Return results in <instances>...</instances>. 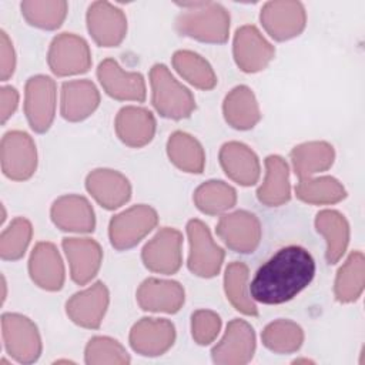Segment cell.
<instances>
[{
    "label": "cell",
    "mask_w": 365,
    "mask_h": 365,
    "mask_svg": "<svg viewBox=\"0 0 365 365\" xmlns=\"http://www.w3.org/2000/svg\"><path fill=\"white\" fill-rule=\"evenodd\" d=\"M182 235L178 230L161 228L143 248L141 258L153 272L171 275L175 274L182 262Z\"/></svg>",
    "instance_id": "8fae6325"
},
{
    "label": "cell",
    "mask_w": 365,
    "mask_h": 365,
    "mask_svg": "<svg viewBox=\"0 0 365 365\" xmlns=\"http://www.w3.org/2000/svg\"><path fill=\"white\" fill-rule=\"evenodd\" d=\"M131 348L144 356H158L167 352L175 341V328L164 318H141L130 331Z\"/></svg>",
    "instance_id": "2e32d148"
},
{
    "label": "cell",
    "mask_w": 365,
    "mask_h": 365,
    "mask_svg": "<svg viewBox=\"0 0 365 365\" xmlns=\"http://www.w3.org/2000/svg\"><path fill=\"white\" fill-rule=\"evenodd\" d=\"M255 352V332L242 319L228 322L221 341L212 348V361L218 365H244L250 362Z\"/></svg>",
    "instance_id": "4fadbf2b"
},
{
    "label": "cell",
    "mask_w": 365,
    "mask_h": 365,
    "mask_svg": "<svg viewBox=\"0 0 365 365\" xmlns=\"http://www.w3.org/2000/svg\"><path fill=\"white\" fill-rule=\"evenodd\" d=\"M29 274L36 285L46 291H58L64 284V265L56 245L38 242L29 259Z\"/></svg>",
    "instance_id": "603a6c76"
},
{
    "label": "cell",
    "mask_w": 365,
    "mask_h": 365,
    "mask_svg": "<svg viewBox=\"0 0 365 365\" xmlns=\"http://www.w3.org/2000/svg\"><path fill=\"white\" fill-rule=\"evenodd\" d=\"M47 63L58 77L83 74L91 67V51L83 37L73 33H61L50 44Z\"/></svg>",
    "instance_id": "8992f818"
},
{
    "label": "cell",
    "mask_w": 365,
    "mask_h": 365,
    "mask_svg": "<svg viewBox=\"0 0 365 365\" xmlns=\"http://www.w3.org/2000/svg\"><path fill=\"white\" fill-rule=\"evenodd\" d=\"M365 284V258L361 251H352L336 272L334 292L339 302L356 301Z\"/></svg>",
    "instance_id": "1f68e13d"
},
{
    "label": "cell",
    "mask_w": 365,
    "mask_h": 365,
    "mask_svg": "<svg viewBox=\"0 0 365 365\" xmlns=\"http://www.w3.org/2000/svg\"><path fill=\"white\" fill-rule=\"evenodd\" d=\"M87 29L101 47L118 46L127 33V19L121 9L108 1H94L87 10Z\"/></svg>",
    "instance_id": "5bb4252c"
},
{
    "label": "cell",
    "mask_w": 365,
    "mask_h": 365,
    "mask_svg": "<svg viewBox=\"0 0 365 365\" xmlns=\"http://www.w3.org/2000/svg\"><path fill=\"white\" fill-rule=\"evenodd\" d=\"M295 194L301 201L314 205L335 204L346 197L344 185L329 175L299 180L295 185Z\"/></svg>",
    "instance_id": "e575fe53"
},
{
    "label": "cell",
    "mask_w": 365,
    "mask_h": 365,
    "mask_svg": "<svg viewBox=\"0 0 365 365\" xmlns=\"http://www.w3.org/2000/svg\"><path fill=\"white\" fill-rule=\"evenodd\" d=\"M259 20L274 40L285 41L302 33L307 24V13L299 1H268L261 9Z\"/></svg>",
    "instance_id": "30bf717a"
},
{
    "label": "cell",
    "mask_w": 365,
    "mask_h": 365,
    "mask_svg": "<svg viewBox=\"0 0 365 365\" xmlns=\"http://www.w3.org/2000/svg\"><path fill=\"white\" fill-rule=\"evenodd\" d=\"M0 56H1L0 57V64H1L0 76H1V80L6 81L14 73L16 54H14V48H13V44H11L9 36L3 30L0 31Z\"/></svg>",
    "instance_id": "b9f144b4"
},
{
    "label": "cell",
    "mask_w": 365,
    "mask_h": 365,
    "mask_svg": "<svg viewBox=\"0 0 365 365\" xmlns=\"http://www.w3.org/2000/svg\"><path fill=\"white\" fill-rule=\"evenodd\" d=\"M222 113L225 121L237 130H250L261 118L257 98L247 86H237L225 96Z\"/></svg>",
    "instance_id": "83f0119b"
},
{
    "label": "cell",
    "mask_w": 365,
    "mask_h": 365,
    "mask_svg": "<svg viewBox=\"0 0 365 365\" xmlns=\"http://www.w3.org/2000/svg\"><path fill=\"white\" fill-rule=\"evenodd\" d=\"M84 359L88 365H124L130 362V355L118 341L110 336H94L86 346Z\"/></svg>",
    "instance_id": "ab89813d"
},
{
    "label": "cell",
    "mask_w": 365,
    "mask_h": 365,
    "mask_svg": "<svg viewBox=\"0 0 365 365\" xmlns=\"http://www.w3.org/2000/svg\"><path fill=\"white\" fill-rule=\"evenodd\" d=\"M221 329V318L208 309H198L191 317V334L198 345L211 344Z\"/></svg>",
    "instance_id": "60d3db41"
},
{
    "label": "cell",
    "mask_w": 365,
    "mask_h": 365,
    "mask_svg": "<svg viewBox=\"0 0 365 365\" xmlns=\"http://www.w3.org/2000/svg\"><path fill=\"white\" fill-rule=\"evenodd\" d=\"M315 228L325 238V258L328 264H336L346 251L349 242V224L335 210H322L315 217Z\"/></svg>",
    "instance_id": "f1b7e54d"
},
{
    "label": "cell",
    "mask_w": 365,
    "mask_h": 365,
    "mask_svg": "<svg viewBox=\"0 0 365 365\" xmlns=\"http://www.w3.org/2000/svg\"><path fill=\"white\" fill-rule=\"evenodd\" d=\"M97 77L104 91L120 101H144L145 83L140 73L124 71L114 58H106L98 64Z\"/></svg>",
    "instance_id": "ac0fdd59"
},
{
    "label": "cell",
    "mask_w": 365,
    "mask_h": 365,
    "mask_svg": "<svg viewBox=\"0 0 365 365\" xmlns=\"http://www.w3.org/2000/svg\"><path fill=\"white\" fill-rule=\"evenodd\" d=\"M118 138L128 147L140 148L148 144L155 133V118L147 108L123 107L114 121Z\"/></svg>",
    "instance_id": "d4e9b609"
},
{
    "label": "cell",
    "mask_w": 365,
    "mask_h": 365,
    "mask_svg": "<svg viewBox=\"0 0 365 365\" xmlns=\"http://www.w3.org/2000/svg\"><path fill=\"white\" fill-rule=\"evenodd\" d=\"M167 154L170 161L185 173L201 174L205 165V153L202 145L188 133L175 131L167 141Z\"/></svg>",
    "instance_id": "4dcf8cb0"
},
{
    "label": "cell",
    "mask_w": 365,
    "mask_h": 365,
    "mask_svg": "<svg viewBox=\"0 0 365 365\" xmlns=\"http://www.w3.org/2000/svg\"><path fill=\"white\" fill-rule=\"evenodd\" d=\"M61 244L70 264L71 279L86 285L100 269L103 261L100 244L91 238H64Z\"/></svg>",
    "instance_id": "ffe728a7"
},
{
    "label": "cell",
    "mask_w": 365,
    "mask_h": 365,
    "mask_svg": "<svg viewBox=\"0 0 365 365\" xmlns=\"http://www.w3.org/2000/svg\"><path fill=\"white\" fill-rule=\"evenodd\" d=\"M220 164L228 178L240 185H254L259 178L261 168L258 157L242 143H225L220 150Z\"/></svg>",
    "instance_id": "cb8c5ba5"
},
{
    "label": "cell",
    "mask_w": 365,
    "mask_h": 365,
    "mask_svg": "<svg viewBox=\"0 0 365 365\" xmlns=\"http://www.w3.org/2000/svg\"><path fill=\"white\" fill-rule=\"evenodd\" d=\"M51 221L63 231L91 232L96 227L94 210L87 198L81 195H63L57 198L50 210Z\"/></svg>",
    "instance_id": "7402d4cb"
},
{
    "label": "cell",
    "mask_w": 365,
    "mask_h": 365,
    "mask_svg": "<svg viewBox=\"0 0 365 365\" xmlns=\"http://www.w3.org/2000/svg\"><path fill=\"white\" fill-rule=\"evenodd\" d=\"M100 104V93L90 80H71L61 86L60 111L67 121H81Z\"/></svg>",
    "instance_id": "484cf974"
},
{
    "label": "cell",
    "mask_w": 365,
    "mask_h": 365,
    "mask_svg": "<svg viewBox=\"0 0 365 365\" xmlns=\"http://www.w3.org/2000/svg\"><path fill=\"white\" fill-rule=\"evenodd\" d=\"M184 299V288L177 281L147 278L137 289V302L144 311L175 314Z\"/></svg>",
    "instance_id": "44dd1931"
},
{
    "label": "cell",
    "mask_w": 365,
    "mask_h": 365,
    "mask_svg": "<svg viewBox=\"0 0 365 365\" xmlns=\"http://www.w3.org/2000/svg\"><path fill=\"white\" fill-rule=\"evenodd\" d=\"M86 188L106 210H115L131 197L130 181L121 173L110 168L93 170L86 178Z\"/></svg>",
    "instance_id": "d6986e66"
},
{
    "label": "cell",
    "mask_w": 365,
    "mask_h": 365,
    "mask_svg": "<svg viewBox=\"0 0 365 365\" xmlns=\"http://www.w3.org/2000/svg\"><path fill=\"white\" fill-rule=\"evenodd\" d=\"M20 9L29 24L43 30H56L64 21L68 4L64 0H24Z\"/></svg>",
    "instance_id": "8d00e7d4"
},
{
    "label": "cell",
    "mask_w": 365,
    "mask_h": 365,
    "mask_svg": "<svg viewBox=\"0 0 365 365\" xmlns=\"http://www.w3.org/2000/svg\"><path fill=\"white\" fill-rule=\"evenodd\" d=\"M1 335L9 355L20 364H33L41 354V338L36 324L21 314H3Z\"/></svg>",
    "instance_id": "277c9868"
},
{
    "label": "cell",
    "mask_w": 365,
    "mask_h": 365,
    "mask_svg": "<svg viewBox=\"0 0 365 365\" xmlns=\"http://www.w3.org/2000/svg\"><path fill=\"white\" fill-rule=\"evenodd\" d=\"M248 267L244 262L234 261L228 264L224 274V289L231 305L244 315H258V308L248 292Z\"/></svg>",
    "instance_id": "d6a6232c"
},
{
    "label": "cell",
    "mask_w": 365,
    "mask_h": 365,
    "mask_svg": "<svg viewBox=\"0 0 365 365\" xmlns=\"http://www.w3.org/2000/svg\"><path fill=\"white\" fill-rule=\"evenodd\" d=\"M1 97V123L4 124L16 111L19 104V93L11 86H4L0 90Z\"/></svg>",
    "instance_id": "7bdbcfd3"
},
{
    "label": "cell",
    "mask_w": 365,
    "mask_h": 365,
    "mask_svg": "<svg viewBox=\"0 0 365 365\" xmlns=\"http://www.w3.org/2000/svg\"><path fill=\"white\" fill-rule=\"evenodd\" d=\"M173 66L182 78L197 88L211 90L217 84V76L210 63L194 51H175L173 56Z\"/></svg>",
    "instance_id": "836d02e7"
},
{
    "label": "cell",
    "mask_w": 365,
    "mask_h": 365,
    "mask_svg": "<svg viewBox=\"0 0 365 365\" xmlns=\"http://www.w3.org/2000/svg\"><path fill=\"white\" fill-rule=\"evenodd\" d=\"M182 10L175 19L181 36L204 43H225L230 34V13L214 1L177 3Z\"/></svg>",
    "instance_id": "7a4b0ae2"
},
{
    "label": "cell",
    "mask_w": 365,
    "mask_h": 365,
    "mask_svg": "<svg viewBox=\"0 0 365 365\" xmlns=\"http://www.w3.org/2000/svg\"><path fill=\"white\" fill-rule=\"evenodd\" d=\"M33 235V227L29 220L23 217L14 218L10 225L1 232L0 237V255L3 259L16 261L20 259Z\"/></svg>",
    "instance_id": "f35d334b"
},
{
    "label": "cell",
    "mask_w": 365,
    "mask_h": 365,
    "mask_svg": "<svg viewBox=\"0 0 365 365\" xmlns=\"http://www.w3.org/2000/svg\"><path fill=\"white\" fill-rule=\"evenodd\" d=\"M1 170L14 181L29 180L37 168V150L33 138L19 130L9 131L1 138Z\"/></svg>",
    "instance_id": "9c48e42d"
},
{
    "label": "cell",
    "mask_w": 365,
    "mask_h": 365,
    "mask_svg": "<svg viewBox=\"0 0 365 365\" xmlns=\"http://www.w3.org/2000/svg\"><path fill=\"white\" fill-rule=\"evenodd\" d=\"M215 231L230 250L241 254L254 252L261 240L259 220L244 210L222 215Z\"/></svg>",
    "instance_id": "7c38bea8"
},
{
    "label": "cell",
    "mask_w": 365,
    "mask_h": 365,
    "mask_svg": "<svg viewBox=\"0 0 365 365\" xmlns=\"http://www.w3.org/2000/svg\"><path fill=\"white\" fill-rule=\"evenodd\" d=\"M157 222L158 215L153 207L134 205L111 218L108 225L110 242L117 250H128L151 232Z\"/></svg>",
    "instance_id": "5b68a950"
},
{
    "label": "cell",
    "mask_w": 365,
    "mask_h": 365,
    "mask_svg": "<svg viewBox=\"0 0 365 365\" xmlns=\"http://www.w3.org/2000/svg\"><path fill=\"white\" fill-rule=\"evenodd\" d=\"M57 88L48 76H33L24 88V114L36 133H46L56 114Z\"/></svg>",
    "instance_id": "ba28073f"
},
{
    "label": "cell",
    "mask_w": 365,
    "mask_h": 365,
    "mask_svg": "<svg viewBox=\"0 0 365 365\" xmlns=\"http://www.w3.org/2000/svg\"><path fill=\"white\" fill-rule=\"evenodd\" d=\"M232 53L240 70L257 73L269 64L275 56V48L255 26H242L235 31Z\"/></svg>",
    "instance_id": "9a60e30c"
},
{
    "label": "cell",
    "mask_w": 365,
    "mask_h": 365,
    "mask_svg": "<svg viewBox=\"0 0 365 365\" xmlns=\"http://www.w3.org/2000/svg\"><path fill=\"white\" fill-rule=\"evenodd\" d=\"M289 157L294 173L302 180L317 173L327 171L334 163L335 151L327 141H308L294 147Z\"/></svg>",
    "instance_id": "f546056e"
},
{
    "label": "cell",
    "mask_w": 365,
    "mask_h": 365,
    "mask_svg": "<svg viewBox=\"0 0 365 365\" xmlns=\"http://www.w3.org/2000/svg\"><path fill=\"white\" fill-rule=\"evenodd\" d=\"M257 197L267 207H279L289 201V170L282 157L268 155L265 158V178L257 191Z\"/></svg>",
    "instance_id": "4316f807"
},
{
    "label": "cell",
    "mask_w": 365,
    "mask_h": 365,
    "mask_svg": "<svg viewBox=\"0 0 365 365\" xmlns=\"http://www.w3.org/2000/svg\"><path fill=\"white\" fill-rule=\"evenodd\" d=\"M237 202L235 190L224 181L210 180L197 187L194 191V204L208 215L221 214L232 208Z\"/></svg>",
    "instance_id": "d590c367"
},
{
    "label": "cell",
    "mask_w": 365,
    "mask_h": 365,
    "mask_svg": "<svg viewBox=\"0 0 365 365\" xmlns=\"http://www.w3.org/2000/svg\"><path fill=\"white\" fill-rule=\"evenodd\" d=\"M190 241L188 269L202 278L215 277L224 262V250L217 245L208 227L200 220H190L187 224Z\"/></svg>",
    "instance_id": "52a82bcc"
},
{
    "label": "cell",
    "mask_w": 365,
    "mask_h": 365,
    "mask_svg": "<svg viewBox=\"0 0 365 365\" xmlns=\"http://www.w3.org/2000/svg\"><path fill=\"white\" fill-rule=\"evenodd\" d=\"M153 106L165 118L181 120L191 115L195 100L191 91L182 86L164 64H154L150 70Z\"/></svg>",
    "instance_id": "3957f363"
},
{
    "label": "cell",
    "mask_w": 365,
    "mask_h": 365,
    "mask_svg": "<svg viewBox=\"0 0 365 365\" xmlns=\"http://www.w3.org/2000/svg\"><path fill=\"white\" fill-rule=\"evenodd\" d=\"M261 339L265 348L272 352L291 354L301 348L304 342V331L294 321L277 319L264 328Z\"/></svg>",
    "instance_id": "74e56055"
},
{
    "label": "cell",
    "mask_w": 365,
    "mask_h": 365,
    "mask_svg": "<svg viewBox=\"0 0 365 365\" xmlns=\"http://www.w3.org/2000/svg\"><path fill=\"white\" fill-rule=\"evenodd\" d=\"M110 301V294L107 287L97 281L91 287L76 292L66 304V312L68 318L83 327L90 329H97L104 318Z\"/></svg>",
    "instance_id": "e0dca14e"
},
{
    "label": "cell",
    "mask_w": 365,
    "mask_h": 365,
    "mask_svg": "<svg viewBox=\"0 0 365 365\" xmlns=\"http://www.w3.org/2000/svg\"><path fill=\"white\" fill-rule=\"evenodd\" d=\"M314 275L312 255L299 245H288L258 268L251 281L250 294L252 299L267 305L284 304L307 288Z\"/></svg>",
    "instance_id": "6da1fadb"
}]
</instances>
